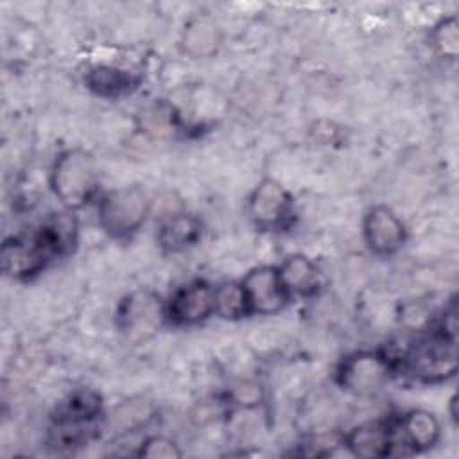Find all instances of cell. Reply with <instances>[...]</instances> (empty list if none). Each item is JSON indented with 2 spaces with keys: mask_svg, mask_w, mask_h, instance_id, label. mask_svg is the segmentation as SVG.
Listing matches in <instances>:
<instances>
[{
  "mask_svg": "<svg viewBox=\"0 0 459 459\" xmlns=\"http://www.w3.org/2000/svg\"><path fill=\"white\" fill-rule=\"evenodd\" d=\"M77 221L70 213H56L27 237L9 238L2 246V267L13 278H29L50 260L68 253L75 244Z\"/></svg>",
  "mask_w": 459,
  "mask_h": 459,
  "instance_id": "obj_1",
  "label": "cell"
},
{
  "mask_svg": "<svg viewBox=\"0 0 459 459\" xmlns=\"http://www.w3.org/2000/svg\"><path fill=\"white\" fill-rule=\"evenodd\" d=\"M455 303L445 310L439 325L432 333L416 342L402 359L407 369L421 382H443L457 371L455 344Z\"/></svg>",
  "mask_w": 459,
  "mask_h": 459,
  "instance_id": "obj_2",
  "label": "cell"
},
{
  "mask_svg": "<svg viewBox=\"0 0 459 459\" xmlns=\"http://www.w3.org/2000/svg\"><path fill=\"white\" fill-rule=\"evenodd\" d=\"M50 185L66 208H81L91 201L97 190V169L90 152L68 149L61 152L52 167Z\"/></svg>",
  "mask_w": 459,
  "mask_h": 459,
  "instance_id": "obj_3",
  "label": "cell"
},
{
  "mask_svg": "<svg viewBox=\"0 0 459 459\" xmlns=\"http://www.w3.org/2000/svg\"><path fill=\"white\" fill-rule=\"evenodd\" d=\"M147 213V194L136 185L108 192L99 204V222L102 230L115 238L134 233L143 224Z\"/></svg>",
  "mask_w": 459,
  "mask_h": 459,
  "instance_id": "obj_4",
  "label": "cell"
},
{
  "mask_svg": "<svg viewBox=\"0 0 459 459\" xmlns=\"http://www.w3.org/2000/svg\"><path fill=\"white\" fill-rule=\"evenodd\" d=\"M391 369L393 362L389 357L373 351H360L341 362L337 380L344 389L366 394L380 389L387 382Z\"/></svg>",
  "mask_w": 459,
  "mask_h": 459,
  "instance_id": "obj_5",
  "label": "cell"
},
{
  "mask_svg": "<svg viewBox=\"0 0 459 459\" xmlns=\"http://www.w3.org/2000/svg\"><path fill=\"white\" fill-rule=\"evenodd\" d=\"M240 283L247 299L249 314H274L280 312L289 301V290L280 278L278 267H255Z\"/></svg>",
  "mask_w": 459,
  "mask_h": 459,
  "instance_id": "obj_6",
  "label": "cell"
},
{
  "mask_svg": "<svg viewBox=\"0 0 459 459\" xmlns=\"http://www.w3.org/2000/svg\"><path fill=\"white\" fill-rule=\"evenodd\" d=\"M292 201L289 192L274 179H264L251 194L247 212L251 221L262 230L283 226L290 215Z\"/></svg>",
  "mask_w": 459,
  "mask_h": 459,
  "instance_id": "obj_7",
  "label": "cell"
},
{
  "mask_svg": "<svg viewBox=\"0 0 459 459\" xmlns=\"http://www.w3.org/2000/svg\"><path fill=\"white\" fill-rule=\"evenodd\" d=\"M215 312V287L197 280L181 287L167 307V316L176 325H197Z\"/></svg>",
  "mask_w": 459,
  "mask_h": 459,
  "instance_id": "obj_8",
  "label": "cell"
},
{
  "mask_svg": "<svg viewBox=\"0 0 459 459\" xmlns=\"http://www.w3.org/2000/svg\"><path fill=\"white\" fill-rule=\"evenodd\" d=\"M364 238L375 255L389 256L403 246L405 228L391 208L375 206L364 219Z\"/></svg>",
  "mask_w": 459,
  "mask_h": 459,
  "instance_id": "obj_9",
  "label": "cell"
},
{
  "mask_svg": "<svg viewBox=\"0 0 459 459\" xmlns=\"http://www.w3.org/2000/svg\"><path fill=\"white\" fill-rule=\"evenodd\" d=\"M160 298L149 290L134 292L126 301H122L118 310L120 328L129 333H145L154 330L161 317Z\"/></svg>",
  "mask_w": 459,
  "mask_h": 459,
  "instance_id": "obj_10",
  "label": "cell"
},
{
  "mask_svg": "<svg viewBox=\"0 0 459 459\" xmlns=\"http://www.w3.org/2000/svg\"><path fill=\"white\" fill-rule=\"evenodd\" d=\"M346 445L357 457H384L391 454L394 445V432L384 421H369L355 427L346 436Z\"/></svg>",
  "mask_w": 459,
  "mask_h": 459,
  "instance_id": "obj_11",
  "label": "cell"
},
{
  "mask_svg": "<svg viewBox=\"0 0 459 459\" xmlns=\"http://www.w3.org/2000/svg\"><path fill=\"white\" fill-rule=\"evenodd\" d=\"M102 411V396L91 389H82L63 400L54 414L56 425L90 427Z\"/></svg>",
  "mask_w": 459,
  "mask_h": 459,
  "instance_id": "obj_12",
  "label": "cell"
},
{
  "mask_svg": "<svg viewBox=\"0 0 459 459\" xmlns=\"http://www.w3.org/2000/svg\"><path fill=\"white\" fill-rule=\"evenodd\" d=\"M201 237V222L188 213H172L161 221L158 244L170 253L183 251Z\"/></svg>",
  "mask_w": 459,
  "mask_h": 459,
  "instance_id": "obj_13",
  "label": "cell"
},
{
  "mask_svg": "<svg viewBox=\"0 0 459 459\" xmlns=\"http://www.w3.org/2000/svg\"><path fill=\"white\" fill-rule=\"evenodd\" d=\"M84 82L93 93L100 97H120L136 88L138 77L117 66L97 65L88 70Z\"/></svg>",
  "mask_w": 459,
  "mask_h": 459,
  "instance_id": "obj_14",
  "label": "cell"
},
{
  "mask_svg": "<svg viewBox=\"0 0 459 459\" xmlns=\"http://www.w3.org/2000/svg\"><path fill=\"white\" fill-rule=\"evenodd\" d=\"M400 432L405 445L412 450H425L436 445L439 437V423L429 411H411L400 420Z\"/></svg>",
  "mask_w": 459,
  "mask_h": 459,
  "instance_id": "obj_15",
  "label": "cell"
},
{
  "mask_svg": "<svg viewBox=\"0 0 459 459\" xmlns=\"http://www.w3.org/2000/svg\"><path fill=\"white\" fill-rule=\"evenodd\" d=\"M278 271L289 294H310L317 287V269L307 256H289Z\"/></svg>",
  "mask_w": 459,
  "mask_h": 459,
  "instance_id": "obj_16",
  "label": "cell"
},
{
  "mask_svg": "<svg viewBox=\"0 0 459 459\" xmlns=\"http://www.w3.org/2000/svg\"><path fill=\"white\" fill-rule=\"evenodd\" d=\"M186 52L192 56H210L215 52L219 38H217V27L206 20V18H195L188 27L185 29V38H183Z\"/></svg>",
  "mask_w": 459,
  "mask_h": 459,
  "instance_id": "obj_17",
  "label": "cell"
},
{
  "mask_svg": "<svg viewBox=\"0 0 459 459\" xmlns=\"http://www.w3.org/2000/svg\"><path fill=\"white\" fill-rule=\"evenodd\" d=\"M215 312L224 319H238L249 314L242 283L228 281L215 287Z\"/></svg>",
  "mask_w": 459,
  "mask_h": 459,
  "instance_id": "obj_18",
  "label": "cell"
},
{
  "mask_svg": "<svg viewBox=\"0 0 459 459\" xmlns=\"http://www.w3.org/2000/svg\"><path fill=\"white\" fill-rule=\"evenodd\" d=\"M432 41L434 47L437 48V52L445 57H455L457 56V43H459V36H457V18L450 16L441 20L432 32Z\"/></svg>",
  "mask_w": 459,
  "mask_h": 459,
  "instance_id": "obj_19",
  "label": "cell"
},
{
  "mask_svg": "<svg viewBox=\"0 0 459 459\" xmlns=\"http://www.w3.org/2000/svg\"><path fill=\"white\" fill-rule=\"evenodd\" d=\"M140 455L143 457H179L181 452L176 448V445L167 439V437H161V436H154V437H149L145 443H142V448H140Z\"/></svg>",
  "mask_w": 459,
  "mask_h": 459,
  "instance_id": "obj_20",
  "label": "cell"
}]
</instances>
